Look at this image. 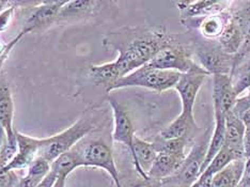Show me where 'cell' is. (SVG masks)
<instances>
[{
	"label": "cell",
	"mask_w": 250,
	"mask_h": 187,
	"mask_svg": "<svg viewBox=\"0 0 250 187\" xmlns=\"http://www.w3.org/2000/svg\"><path fill=\"white\" fill-rule=\"evenodd\" d=\"M177 33H170L162 26L122 27L108 32L103 38V46L118 53L111 61L120 78L149 63L165 47L179 40Z\"/></svg>",
	"instance_id": "cell-1"
},
{
	"label": "cell",
	"mask_w": 250,
	"mask_h": 187,
	"mask_svg": "<svg viewBox=\"0 0 250 187\" xmlns=\"http://www.w3.org/2000/svg\"><path fill=\"white\" fill-rule=\"evenodd\" d=\"M98 128V119L88 115L79 118L71 126L60 133L50 136L48 138H41L40 155L52 164L56 158L71 151L74 146Z\"/></svg>",
	"instance_id": "cell-2"
},
{
	"label": "cell",
	"mask_w": 250,
	"mask_h": 187,
	"mask_svg": "<svg viewBox=\"0 0 250 187\" xmlns=\"http://www.w3.org/2000/svg\"><path fill=\"white\" fill-rule=\"evenodd\" d=\"M180 75L181 74L178 72L154 69V67L146 64L119 79L109 88L107 93L118 89L132 87L145 88L157 93H163L170 89H174Z\"/></svg>",
	"instance_id": "cell-3"
},
{
	"label": "cell",
	"mask_w": 250,
	"mask_h": 187,
	"mask_svg": "<svg viewBox=\"0 0 250 187\" xmlns=\"http://www.w3.org/2000/svg\"><path fill=\"white\" fill-rule=\"evenodd\" d=\"M74 149L78 152L83 167H93L104 170L109 174L116 187H123L112 146L105 139H83L74 146Z\"/></svg>",
	"instance_id": "cell-4"
},
{
	"label": "cell",
	"mask_w": 250,
	"mask_h": 187,
	"mask_svg": "<svg viewBox=\"0 0 250 187\" xmlns=\"http://www.w3.org/2000/svg\"><path fill=\"white\" fill-rule=\"evenodd\" d=\"M146 65L154 69L178 72L180 74H187V73L208 74L196 62L191 48L186 47L185 45L180 43L179 40L172 45L163 48Z\"/></svg>",
	"instance_id": "cell-5"
},
{
	"label": "cell",
	"mask_w": 250,
	"mask_h": 187,
	"mask_svg": "<svg viewBox=\"0 0 250 187\" xmlns=\"http://www.w3.org/2000/svg\"><path fill=\"white\" fill-rule=\"evenodd\" d=\"M191 52L197 63L208 75H231L235 56L224 53L216 41L196 42L191 46Z\"/></svg>",
	"instance_id": "cell-6"
},
{
	"label": "cell",
	"mask_w": 250,
	"mask_h": 187,
	"mask_svg": "<svg viewBox=\"0 0 250 187\" xmlns=\"http://www.w3.org/2000/svg\"><path fill=\"white\" fill-rule=\"evenodd\" d=\"M209 137L211 136H208V131L204 132V134L192 145L190 152L186 155L183 165L178 173L164 182L184 187H190L194 184L201 174L203 163L207 156Z\"/></svg>",
	"instance_id": "cell-7"
},
{
	"label": "cell",
	"mask_w": 250,
	"mask_h": 187,
	"mask_svg": "<svg viewBox=\"0 0 250 187\" xmlns=\"http://www.w3.org/2000/svg\"><path fill=\"white\" fill-rule=\"evenodd\" d=\"M65 1H41L37 2L33 7L31 13L28 15L21 31L28 33H39L47 29L52 25H55L60 10Z\"/></svg>",
	"instance_id": "cell-8"
},
{
	"label": "cell",
	"mask_w": 250,
	"mask_h": 187,
	"mask_svg": "<svg viewBox=\"0 0 250 187\" xmlns=\"http://www.w3.org/2000/svg\"><path fill=\"white\" fill-rule=\"evenodd\" d=\"M231 4L232 1L228 0H196L177 2L181 22L202 20L209 15L226 12L230 10Z\"/></svg>",
	"instance_id": "cell-9"
},
{
	"label": "cell",
	"mask_w": 250,
	"mask_h": 187,
	"mask_svg": "<svg viewBox=\"0 0 250 187\" xmlns=\"http://www.w3.org/2000/svg\"><path fill=\"white\" fill-rule=\"evenodd\" d=\"M113 117V132L111 135L112 141L124 145L128 149L130 155L134 151L135 129L127 110L115 99H108Z\"/></svg>",
	"instance_id": "cell-10"
},
{
	"label": "cell",
	"mask_w": 250,
	"mask_h": 187,
	"mask_svg": "<svg viewBox=\"0 0 250 187\" xmlns=\"http://www.w3.org/2000/svg\"><path fill=\"white\" fill-rule=\"evenodd\" d=\"M208 75L206 73H187L181 74L174 90L181 99L182 112L187 116H194V107L197 95Z\"/></svg>",
	"instance_id": "cell-11"
},
{
	"label": "cell",
	"mask_w": 250,
	"mask_h": 187,
	"mask_svg": "<svg viewBox=\"0 0 250 187\" xmlns=\"http://www.w3.org/2000/svg\"><path fill=\"white\" fill-rule=\"evenodd\" d=\"M16 141H18V153L9 165L2 169V171H21L27 170L30 164L40 155L41 149V138L33 137L26 134H22L19 131L15 132Z\"/></svg>",
	"instance_id": "cell-12"
},
{
	"label": "cell",
	"mask_w": 250,
	"mask_h": 187,
	"mask_svg": "<svg viewBox=\"0 0 250 187\" xmlns=\"http://www.w3.org/2000/svg\"><path fill=\"white\" fill-rule=\"evenodd\" d=\"M214 117H226L234 106L237 95L232 86L231 75H213Z\"/></svg>",
	"instance_id": "cell-13"
},
{
	"label": "cell",
	"mask_w": 250,
	"mask_h": 187,
	"mask_svg": "<svg viewBox=\"0 0 250 187\" xmlns=\"http://www.w3.org/2000/svg\"><path fill=\"white\" fill-rule=\"evenodd\" d=\"M106 2L96 0H69L60 10L56 24L92 18L98 14Z\"/></svg>",
	"instance_id": "cell-14"
},
{
	"label": "cell",
	"mask_w": 250,
	"mask_h": 187,
	"mask_svg": "<svg viewBox=\"0 0 250 187\" xmlns=\"http://www.w3.org/2000/svg\"><path fill=\"white\" fill-rule=\"evenodd\" d=\"M231 20L230 10L226 12L209 15L208 18L198 21H187L183 24L188 29H197L200 36L208 41H217L225 28Z\"/></svg>",
	"instance_id": "cell-15"
},
{
	"label": "cell",
	"mask_w": 250,
	"mask_h": 187,
	"mask_svg": "<svg viewBox=\"0 0 250 187\" xmlns=\"http://www.w3.org/2000/svg\"><path fill=\"white\" fill-rule=\"evenodd\" d=\"M187 154H170V153H157L154 162L149 171L147 177L161 181H166L177 174L183 165Z\"/></svg>",
	"instance_id": "cell-16"
},
{
	"label": "cell",
	"mask_w": 250,
	"mask_h": 187,
	"mask_svg": "<svg viewBox=\"0 0 250 187\" xmlns=\"http://www.w3.org/2000/svg\"><path fill=\"white\" fill-rule=\"evenodd\" d=\"M244 134L245 125L238 117L230 111L226 116V132H225V145L224 146L242 160L244 156Z\"/></svg>",
	"instance_id": "cell-17"
},
{
	"label": "cell",
	"mask_w": 250,
	"mask_h": 187,
	"mask_svg": "<svg viewBox=\"0 0 250 187\" xmlns=\"http://www.w3.org/2000/svg\"><path fill=\"white\" fill-rule=\"evenodd\" d=\"M199 129L200 128H199L195 120V116H187L184 113H180L169 125L163 129L158 137L166 140L187 138L192 141Z\"/></svg>",
	"instance_id": "cell-18"
},
{
	"label": "cell",
	"mask_w": 250,
	"mask_h": 187,
	"mask_svg": "<svg viewBox=\"0 0 250 187\" xmlns=\"http://www.w3.org/2000/svg\"><path fill=\"white\" fill-rule=\"evenodd\" d=\"M240 7H236L234 1H232L230 13L232 15L238 26L241 27L242 32L244 35V45L241 52L235 56L234 67L245 58L250 52V1L247 2H237ZM233 67V69H234Z\"/></svg>",
	"instance_id": "cell-19"
},
{
	"label": "cell",
	"mask_w": 250,
	"mask_h": 187,
	"mask_svg": "<svg viewBox=\"0 0 250 187\" xmlns=\"http://www.w3.org/2000/svg\"><path fill=\"white\" fill-rule=\"evenodd\" d=\"M157 155V152L152 143L141 139L135 136L134 138V151L132 160L136 171L141 178H147V171H149L153 162Z\"/></svg>",
	"instance_id": "cell-20"
},
{
	"label": "cell",
	"mask_w": 250,
	"mask_h": 187,
	"mask_svg": "<svg viewBox=\"0 0 250 187\" xmlns=\"http://www.w3.org/2000/svg\"><path fill=\"white\" fill-rule=\"evenodd\" d=\"M0 125L7 133L8 139H15L14 102L7 83L0 81Z\"/></svg>",
	"instance_id": "cell-21"
},
{
	"label": "cell",
	"mask_w": 250,
	"mask_h": 187,
	"mask_svg": "<svg viewBox=\"0 0 250 187\" xmlns=\"http://www.w3.org/2000/svg\"><path fill=\"white\" fill-rule=\"evenodd\" d=\"M219 47L224 53L230 56H236L241 52L244 45V35L241 27L237 22L233 20L231 15V20L227 24L224 32L217 39Z\"/></svg>",
	"instance_id": "cell-22"
},
{
	"label": "cell",
	"mask_w": 250,
	"mask_h": 187,
	"mask_svg": "<svg viewBox=\"0 0 250 187\" xmlns=\"http://www.w3.org/2000/svg\"><path fill=\"white\" fill-rule=\"evenodd\" d=\"M244 165L245 160H237L229 164L214 175L211 187H238L244 171Z\"/></svg>",
	"instance_id": "cell-23"
},
{
	"label": "cell",
	"mask_w": 250,
	"mask_h": 187,
	"mask_svg": "<svg viewBox=\"0 0 250 187\" xmlns=\"http://www.w3.org/2000/svg\"><path fill=\"white\" fill-rule=\"evenodd\" d=\"M79 167H83L82 160L79 157L78 152L75 149H72L64 154L60 155L58 158L50 164V171L56 174L57 178H65Z\"/></svg>",
	"instance_id": "cell-24"
},
{
	"label": "cell",
	"mask_w": 250,
	"mask_h": 187,
	"mask_svg": "<svg viewBox=\"0 0 250 187\" xmlns=\"http://www.w3.org/2000/svg\"><path fill=\"white\" fill-rule=\"evenodd\" d=\"M225 132H226V117L215 118V127L214 132L209 137L208 146L207 151V156L204 160L201 173L204 169L208 167L213 158L218 154L220 150L224 148L225 145Z\"/></svg>",
	"instance_id": "cell-25"
},
{
	"label": "cell",
	"mask_w": 250,
	"mask_h": 187,
	"mask_svg": "<svg viewBox=\"0 0 250 187\" xmlns=\"http://www.w3.org/2000/svg\"><path fill=\"white\" fill-rule=\"evenodd\" d=\"M237 160H242V158H238L234 153L224 146L218 154L213 158L212 162L208 164V167L203 170L202 173L200 174V177L198 178V180L213 179V177L216 173H218L224 168L228 166L229 164Z\"/></svg>",
	"instance_id": "cell-26"
},
{
	"label": "cell",
	"mask_w": 250,
	"mask_h": 187,
	"mask_svg": "<svg viewBox=\"0 0 250 187\" xmlns=\"http://www.w3.org/2000/svg\"><path fill=\"white\" fill-rule=\"evenodd\" d=\"M191 140L187 138L179 139H162L157 137L154 143H152L157 153H170V154H186V148Z\"/></svg>",
	"instance_id": "cell-27"
},
{
	"label": "cell",
	"mask_w": 250,
	"mask_h": 187,
	"mask_svg": "<svg viewBox=\"0 0 250 187\" xmlns=\"http://www.w3.org/2000/svg\"><path fill=\"white\" fill-rule=\"evenodd\" d=\"M22 2L20 1H11V3L8 5L7 8L3 9L1 12H0V33L4 32L8 29L9 26L12 22L14 15L16 12V9L19 8V5Z\"/></svg>",
	"instance_id": "cell-28"
},
{
	"label": "cell",
	"mask_w": 250,
	"mask_h": 187,
	"mask_svg": "<svg viewBox=\"0 0 250 187\" xmlns=\"http://www.w3.org/2000/svg\"><path fill=\"white\" fill-rule=\"evenodd\" d=\"M21 177L18 171L9 170V171H2L0 170V187H15L18 185Z\"/></svg>",
	"instance_id": "cell-29"
},
{
	"label": "cell",
	"mask_w": 250,
	"mask_h": 187,
	"mask_svg": "<svg viewBox=\"0 0 250 187\" xmlns=\"http://www.w3.org/2000/svg\"><path fill=\"white\" fill-rule=\"evenodd\" d=\"M164 181L152 179V178H141L136 181L133 184H130L128 187H163Z\"/></svg>",
	"instance_id": "cell-30"
},
{
	"label": "cell",
	"mask_w": 250,
	"mask_h": 187,
	"mask_svg": "<svg viewBox=\"0 0 250 187\" xmlns=\"http://www.w3.org/2000/svg\"><path fill=\"white\" fill-rule=\"evenodd\" d=\"M238 187H250V157L245 160V165H244V171L242 174L241 182Z\"/></svg>",
	"instance_id": "cell-31"
},
{
	"label": "cell",
	"mask_w": 250,
	"mask_h": 187,
	"mask_svg": "<svg viewBox=\"0 0 250 187\" xmlns=\"http://www.w3.org/2000/svg\"><path fill=\"white\" fill-rule=\"evenodd\" d=\"M244 156L250 157V125L245 126V134H244Z\"/></svg>",
	"instance_id": "cell-32"
},
{
	"label": "cell",
	"mask_w": 250,
	"mask_h": 187,
	"mask_svg": "<svg viewBox=\"0 0 250 187\" xmlns=\"http://www.w3.org/2000/svg\"><path fill=\"white\" fill-rule=\"evenodd\" d=\"M57 181V177L56 174L54 172L50 171L46 177H45V179L42 181L41 183H40L37 187H54L55 183Z\"/></svg>",
	"instance_id": "cell-33"
},
{
	"label": "cell",
	"mask_w": 250,
	"mask_h": 187,
	"mask_svg": "<svg viewBox=\"0 0 250 187\" xmlns=\"http://www.w3.org/2000/svg\"><path fill=\"white\" fill-rule=\"evenodd\" d=\"M7 139H8L7 133H5L3 127L0 125V152H1V150L3 149L5 143H7Z\"/></svg>",
	"instance_id": "cell-34"
},
{
	"label": "cell",
	"mask_w": 250,
	"mask_h": 187,
	"mask_svg": "<svg viewBox=\"0 0 250 187\" xmlns=\"http://www.w3.org/2000/svg\"><path fill=\"white\" fill-rule=\"evenodd\" d=\"M240 119L242 120V122L244 123V125H245V126L250 125V107L245 112L243 113Z\"/></svg>",
	"instance_id": "cell-35"
},
{
	"label": "cell",
	"mask_w": 250,
	"mask_h": 187,
	"mask_svg": "<svg viewBox=\"0 0 250 187\" xmlns=\"http://www.w3.org/2000/svg\"><path fill=\"white\" fill-rule=\"evenodd\" d=\"M66 180L67 179H65V178H57V181H56L54 187H65Z\"/></svg>",
	"instance_id": "cell-36"
},
{
	"label": "cell",
	"mask_w": 250,
	"mask_h": 187,
	"mask_svg": "<svg viewBox=\"0 0 250 187\" xmlns=\"http://www.w3.org/2000/svg\"><path fill=\"white\" fill-rule=\"evenodd\" d=\"M9 58V56H3V57H0V72H1L2 66L4 64V62L7 61V59Z\"/></svg>",
	"instance_id": "cell-37"
},
{
	"label": "cell",
	"mask_w": 250,
	"mask_h": 187,
	"mask_svg": "<svg viewBox=\"0 0 250 187\" xmlns=\"http://www.w3.org/2000/svg\"><path fill=\"white\" fill-rule=\"evenodd\" d=\"M10 3L11 1H0V12H1L3 9L7 8Z\"/></svg>",
	"instance_id": "cell-38"
},
{
	"label": "cell",
	"mask_w": 250,
	"mask_h": 187,
	"mask_svg": "<svg viewBox=\"0 0 250 187\" xmlns=\"http://www.w3.org/2000/svg\"><path fill=\"white\" fill-rule=\"evenodd\" d=\"M243 95V94H242ZM244 95H245L246 96V98L250 101V88H248L247 90H246V91H245V93H244Z\"/></svg>",
	"instance_id": "cell-39"
}]
</instances>
